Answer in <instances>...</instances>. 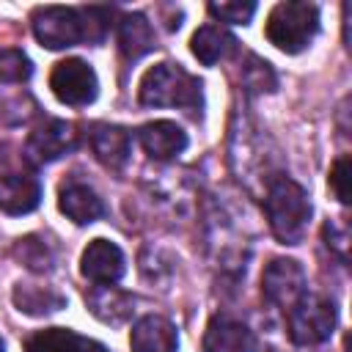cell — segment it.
<instances>
[{
	"label": "cell",
	"instance_id": "e0dca14e",
	"mask_svg": "<svg viewBox=\"0 0 352 352\" xmlns=\"http://www.w3.org/2000/svg\"><path fill=\"white\" fill-rule=\"evenodd\" d=\"M154 47H157V36L143 14H126L118 22V50L126 60H138Z\"/></svg>",
	"mask_w": 352,
	"mask_h": 352
},
{
	"label": "cell",
	"instance_id": "30bf717a",
	"mask_svg": "<svg viewBox=\"0 0 352 352\" xmlns=\"http://www.w3.org/2000/svg\"><path fill=\"white\" fill-rule=\"evenodd\" d=\"M253 330L231 316H212L204 333V352H256Z\"/></svg>",
	"mask_w": 352,
	"mask_h": 352
},
{
	"label": "cell",
	"instance_id": "4fadbf2b",
	"mask_svg": "<svg viewBox=\"0 0 352 352\" xmlns=\"http://www.w3.org/2000/svg\"><path fill=\"white\" fill-rule=\"evenodd\" d=\"M138 140L151 160H173L187 148V132L176 121H148L138 129Z\"/></svg>",
	"mask_w": 352,
	"mask_h": 352
},
{
	"label": "cell",
	"instance_id": "d4e9b609",
	"mask_svg": "<svg viewBox=\"0 0 352 352\" xmlns=\"http://www.w3.org/2000/svg\"><path fill=\"white\" fill-rule=\"evenodd\" d=\"M327 182H330V190L336 192V198L341 204H349V157H338L333 162Z\"/></svg>",
	"mask_w": 352,
	"mask_h": 352
},
{
	"label": "cell",
	"instance_id": "3957f363",
	"mask_svg": "<svg viewBox=\"0 0 352 352\" xmlns=\"http://www.w3.org/2000/svg\"><path fill=\"white\" fill-rule=\"evenodd\" d=\"M138 96L146 107H184L190 113H201L204 107L201 80L184 72L179 63L151 66L140 80Z\"/></svg>",
	"mask_w": 352,
	"mask_h": 352
},
{
	"label": "cell",
	"instance_id": "7a4b0ae2",
	"mask_svg": "<svg viewBox=\"0 0 352 352\" xmlns=\"http://www.w3.org/2000/svg\"><path fill=\"white\" fill-rule=\"evenodd\" d=\"M264 212L270 220V228L278 242L283 245H300L308 220H311V201L302 184H297L289 176H275L267 184V198H264Z\"/></svg>",
	"mask_w": 352,
	"mask_h": 352
},
{
	"label": "cell",
	"instance_id": "484cf974",
	"mask_svg": "<svg viewBox=\"0 0 352 352\" xmlns=\"http://www.w3.org/2000/svg\"><path fill=\"white\" fill-rule=\"evenodd\" d=\"M324 239H327V248H336L338 256L346 261V234H336V228H333L330 220L324 223Z\"/></svg>",
	"mask_w": 352,
	"mask_h": 352
},
{
	"label": "cell",
	"instance_id": "2e32d148",
	"mask_svg": "<svg viewBox=\"0 0 352 352\" xmlns=\"http://www.w3.org/2000/svg\"><path fill=\"white\" fill-rule=\"evenodd\" d=\"M28 352H110L104 344L80 336L69 327H47L28 338Z\"/></svg>",
	"mask_w": 352,
	"mask_h": 352
},
{
	"label": "cell",
	"instance_id": "8992f818",
	"mask_svg": "<svg viewBox=\"0 0 352 352\" xmlns=\"http://www.w3.org/2000/svg\"><path fill=\"white\" fill-rule=\"evenodd\" d=\"M261 292L267 302L278 305L283 314L292 311L305 294H308V278L305 270L294 258H272L264 267L261 275Z\"/></svg>",
	"mask_w": 352,
	"mask_h": 352
},
{
	"label": "cell",
	"instance_id": "44dd1931",
	"mask_svg": "<svg viewBox=\"0 0 352 352\" xmlns=\"http://www.w3.org/2000/svg\"><path fill=\"white\" fill-rule=\"evenodd\" d=\"M14 256H16L28 270H33V272H50V270H52V253H50L47 242L38 239V236L16 239Z\"/></svg>",
	"mask_w": 352,
	"mask_h": 352
},
{
	"label": "cell",
	"instance_id": "5bb4252c",
	"mask_svg": "<svg viewBox=\"0 0 352 352\" xmlns=\"http://www.w3.org/2000/svg\"><path fill=\"white\" fill-rule=\"evenodd\" d=\"M91 148L96 154V160L110 168L118 170L126 165L129 154H132V138L124 126L116 124H94L91 126Z\"/></svg>",
	"mask_w": 352,
	"mask_h": 352
},
{
	"label": "cell",
	"instance_id": "7c38bea8",
	"mask_svg": "<svg viewBox=\"0 0 352 352\" xmlns=\"http://www.w3.org/2000/svg\"><path fill=\"white\" fill-rule=\"evenodd\" d=\"M129 346L132 352H179V333L165 316L148 314L132 324Z\"/></svg>",
	"mask_w": 352,
	"mask_h": 352
},
{
	"label": "cell",
	"instance_id": "4316f807",
	"mask_svg": "<svg viewBox=\"0 0 352 352\" xmlns=\"http://www.w3.org/2000/svg\"><path fill=\"white\" fill-rule=\"evenodd\" d=\"M0 352H6V346H3V341H0Z\"/></svg>",
	"mask_w": 352,
	"mask_h": 352
},
{
	"label": "cell",
	"instance_id": "8fae6325",
	"mask_svg": "<svg viewBox=\"0 0 352 352\" xmlns=\"http://www.w3.org/2000/svg\"><path fill=\"white\" fill-rule=\"evenodd\" d=\"M41 204V182L33 173H6L0 176V212L28 214Z\"/></svg>",
	"mask_w": 352,
	"mask_h": 352
},
{
	"label": "cell",
	"instance_id": "7402d4cb",
	"mask_svg": "<svg viewBox=\"0 0 352 352\" xmlns=\"http://www.w3.org/2000/svg\"><path fill=\"white\" fill-rule=\"evenodd\" d=\"M33 74L30 58L16 47L0 50V82H25Z\"/></svg>",
	"mask_w": 352,
	"mask_h": 352
},
{
	"label": "cell",
	"instance_id": "603a6c76",
	"mask_svg": "<svg viewBox=\"0 0 352 352\" xmlns=\"http://www.w3.org/2000/svg\"><path fill=\"white\" fill-rule=\"evenodd\" d=\"M206 8L214 19L231 25H248L256 14V3H209Z\"/></svg>",
	"mask_w": 352,
	"mask_h": 352
},
{
	"label": "cell",
	"instance_id": "cb8c5ba5",
	"mask_svg": "<svg viewBox=\"0 0 352 352\" xmlns=\"http://www.w3.org/2000/svg\"><path fill=\"white\" fill-rule=\"evenodd\" d=\"M250 66H245V82L248 88H256V91H272L275 88V74H272V66L267 60H258L256 55L248 58Z\"/></svg>",
	"mask_w": 352,
	"mask_h": 352
},
{
	"label": "cell",
	"instance_id": "ba28073f",
	"mask_svg": "<svg viewBox=\"0 0 352 352\" xmlns=\"http://www.w3.org/2000/svg\"><path fill=\"white\" fill-rule=\"evenodd\" d=\"M74 148H77L74 124L60 121V118H50L30 132V138L25 143V157L33 165H47V162H55Z\"/></svg>",
	"mask_w": 352,
	"mask_h": 352
},
{
	"label": "cell",
	"instance_id": "52a82bcc",
	"mask_svg": "<svg viewBox=\"0 0 352 352\" xmlns=\"http://www.w3.org/2000/svg\"><path fill=\"white\" fill-rule=\"evenodd\" d=\"M50 88L58 96V102H63L69 107H85L96 99L99 80H96V72L85 60L66 58V60L55 63V69L50 74Z\"/></svg>",
	"mask_w": 352,
	"mask_h": 352
},
{
	"label": "cell",
	"instance_id": "6da1fadb",
	"mask_svg": "<svg viewBox=\"0 0 352 352\" xmlns=\"http://www.w3.org/2000/svg\"><path fill=\"white\" fill-rule=\"evenodd\" d=\"M110 8H66L44 6L33 11V36L47 50H66L74 44H99L107 33Z\"/></svg>",
	"mask_w": 352,
	"mask_h": 352
},
{
	"label": "cell",
	"instance_id": "9c48e42d",
	"mask_svg": "<svg viewBox=\"0 0 352 352\" xmlns=\"http://www.w3.org/2000/svg\"><path fill=\"white\" fill-rule=\"evenodd\" d=\"M80 272H82V278H88L96 286L118 283L121 275L126 272V261H124L121 248L110 239H102V236L91 239L80 256Z\"/></svg>",
	"mask_w": 352,
	"mask_h": 352
},
{
	"label": "cell",
	"instance_id": "ac0fdd59",
	"mask_svg": "<svg viewBox=\"0 0 352 352\" xmlns=\"http://www.w3.org/2000/svg\"><path fill=\"white\" fill-rule=\"evenodd\" d=\"M88 305L102 322L121 324V322L129 319L135 297L129 292H124V289H116V286H94L88 292Z\"/></svg>",
	"mask_w": 352,
	"mask_h": 352
},
{
	"label": "cell",
	"instance_id": "d6986e66",
	"mask_svg": "<svg viewBox=\"0 0 352 352\" xmlns=\"http://www.w3.org/2000/svg\"><path fill=\"white\" fill-rule=\"evenodd\" d=\"M234 44H236V38L217 25H204L190 38V50L204 66H214L217 60H223L234 50Z\"/></svg>",
	"mask_w": 352,
	"mask_h": 352
},
{
	"label": "cell",
	"instance_id": "5b68a950",
	"mask_svg": "<svg viewBox=\"0 0 352 352\" xmlns=\"http://www.w3.org/2000/svg\"><path fill=\"white\" fill-rule=\"evenodd\" d=\"M286 322H289V336L294 344L314 346V344H322L333 336L336 322H338V311H336V302L330 297L305 294L292 311H286Z\"/></svg>",
	"mask_w": 352,
	"mask_h": 352
},
{
	"label": "cell",
	"instance_id": "277c9868",
	"mask_svg": "<svg viewBox=\"0 0 352 352\" xmlns=\"http://www.w3.org/2000/svg\"><path fill=\"white\" fill-rule=\"evenodd\" d=\"M270 44H275L286 55L302 52L319 33V8L314 3H278L264 28Z\"/></svg>",
	"mask_w": 352,
	"mask_h": 352
},
{
	"label": "cell",
	"instance_id": "ffe728a7",
	"mask_svg": "<svg viewBox=\"0 0 352 352\" xmlns=\"http://www.w3.org/2000/svg\"><path fill=\"white\" fill-rule=\"evenodd\" d=\"M14 305L22 314L30 316H44V314H55L66 305V297L52 289V286H38V283H16L14 289Z\"/></svg>",
	"mask_w": 352,
	"mask_h": 352
},
{
	"label": "cell",
	"instance_id": "9a60e30c",
	"mask_svg": "<svg viewBox=\"0 0 352 352\" xmlns=\"http://www.w3.org/2000/svg\"><path fill=\"white\" fill-rule=\"evenodd\" d=\"M58 206L60 212L77 223V226H88L94 220H99L104 214V204L102 198L82 182H66L60 187V195H58Z\"/></svg>",
	"mask_w": 352,
	"mask_h": 352
}]
</instances>
